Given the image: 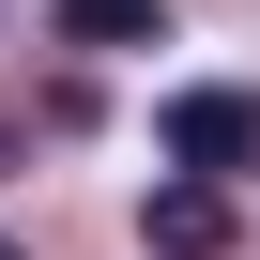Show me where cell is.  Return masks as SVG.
<instances>
[{"mask_svg":"<svg viewBox=\"0 0 260 260\" xmlns=\"http://www.w3.org/2000/svg\"><path fill=\"white\" fill-rule=\"evenodd\" d=\"M61 46H92V61L107 46H153V0H61Z\"/></svg>","mask_w":260,"mask_h":260,"instance_id":"cell-3","label":"cell"},{"mask_svg":"<svg viewBox=\"0 0 260 260\" xmlns=\"http://www.w3.org/2000/svg\"><path fill=\"white\" fill-rule=\"evenodd\" d=\"M230 230H245V214H230V184H199V169H169V184L138 199V245H153V260H230Z\"/></svg>","mask_w":260,"mask_h":260,"instance_id":"cell-2","label":"cell"},{"mask_svg":"<svg viewBox=\"0 0 260 260\" xmlns=\"http://www.w3.org/2000/svg\"><path fill=\"white\" fill-rule=\"evenodd\" d=\"M169 169H199V184H230V169H260V92H230V77H199V92H169Z\"/></svg>","mask_w":260,"mask_h":260,"instance_id":"cell-1","label":"cell"},{"mask_svg":"<svg viewBox=\"0 0 260 260\" xmlns=\"http://www.w3.org/2000/svg\"><path fill=\"white\" fill-rule=\"evenodd\" d=\"M0 260H31V245H0Z\"/></svg>","mask_w":260,"mask_h":260,"instance_id":"cell-4","label":"cell"}]
</instances>
